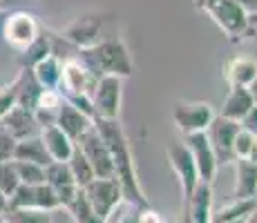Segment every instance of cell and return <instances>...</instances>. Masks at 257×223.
I'll list each match as a JSON object with an SVG mask.
<instances>
[{
	"mask_svg": "<svg viewBox=\"0 0 257 223\" xmlns=\"http://www.w3.org/2000/svg\"><path fill=\"white\" fill-rule=\"evenodd\" d=\"M94 127H96V132L103 136V141H105L107 150H110V154H112L114 178L121 183L125 201L135 203V205H139V207L150 205L146 192H143V187H141V181H139V172H137L130 138H127L125 130H123L121 121H118V118H94Z\"/></svg>",
	"mask_w": 257,
	"mask_h": 223,
	"instance_id": "6da1fadb",
	"label": "cell"
},
{
	"mask_svg": "<svg viewBox=\"0 0 257 223\" xmlns=\"http://www.w3.org/2000/svg\"><path fill=\"white\" fill-rule=\"evenodd\" d=\"M192 5L219 27L228 43L239 45L255 38L257 16L248 14L237 0H192Z\"/></svg>",
	"mask_w": 257,
	"mask_h": 223,
	"instance_id": "7a4b0ae2",
	"label": "cell"
},
{
	"mask_svg": "<svg viewBox=\"0 0 257 223\" xmlns=\"http://www.w3.org/2000/svg\"><path fill=\"white\" fill-rule=\"evenodd\" d=\"M76 58L83 63L96 78L101 76H118L130 78L135 72L130 49L121 36H103L94 47L78 49Z\"/></svg>",
	"mask_w": 257,
	"mask_h": 223,
	"instance_id": "3957f363",
	"label": "cell"
},
{
	"mask_svg": "<svg viewBox=\"0 0 257 223\" xmlns=\"http://www.w3.org/2000/svg\"><path fill=\"white\" fill-rule=\"evenodd\" d=\"M43 27L36 21V16L23 9H14L5 16L3 25H0V36H3L5 45L14 49L16 54L25 52L38 36H41Z\"/></svg>",
	"mask_w": 257,
	"mask_h": 223,
	"instance_id": "277c9868",
	"label": "cell"
},
{
	"mask_svg": "<svg viewBox=\"0 0 257 223\" xmlns=\"http://www.w3.org/2000/svg\"><path fill=\"white\" fill-rule=\"evenodd\" d=\"M212 118H215V110L206 101H179L172 107V123L184 136L206 132Z\"/></svg>",
	"mask_w": 257,
	"mask_h": 223,
	"instance_id": "5b68a950",
	"label": "cell"
},
{
	"mask_svg": "<svg viewBox=\"0 0 257 223\" xmlns=\"http://www.w3.org/2000/svg\"><path fill=\"white\" fill-rule=\"evenodd\" d=\"M83 194H85L87 203L94 207V212H96L101 219H107V216L112 214V210L125 201L121 183H118L114 176L94 178L92 183H87V185L83 187Z\"/></svg>",
	"mask_w": 257,
	"mask_h": 223,
	"instance_id": "8992f818",
	"label": "cell"
},
{
	"mask_svg": "<svg viewBox=\"0 0 257 223\" xmlns=\"http://www.w3.org/2000/svg\"><path fill=\"white\" fill-rule=\"evenodd\" d=\"M105 23H107V18L103 14H85V16H78L72 23H67L58 34L67 43H72L74 47L87 49V47H94L103 38Z\"/></svg>",
	"mask_w": 257,
	"mask_h": 223,
	"instance_id": "52a82bcc",
	"label": "cell"
},
{
	"mask_svg": "<svg viewBox=\"0 0 257 223\" xmlns=\"http://www.w3.org/2000/svg\"><path fill=\"white\" fill-rule=\"evenodd\" d=\"M123 103V78L101 76L92 92L94 118H118Z\"/></svg>",
	"mask_w": 257,
	"mask_h": 223,
	"instance_id": "ba28073f",
	"label": "cell"
},
{
	"mask_svg": "<svg viewBox=\"0 0 257 223\" xmlns=\"http://www.w3.org/2000/svg\"><path fill=\"white\" fill-rule=\"evenodd\" d=\"M76 145H78V150L85 154L87 161H90V165H92L96 178H112V176H114V163H112V154H110V150H107L103 136L96 132V127H94V121H92L90 130H87L76 141Z\"/></svg>",
	"mask_w": 257,
	"mask_h": 223,
	"instance_id": "9c48e42d",
	"label": "cell"
},
{
	"mask_svg": "<svg viewBox=\"0 0 257 223\" xmlns=\"http://www.w3.org/2000/svg\"><path fill=\"white\" fill-rule=\"evenodd\" d=\"M184 145L188 147V152H190L192 161H195V165H197L199 181L212 185V181L217 178V172H219V161H217L215 150H212L206 132L188 134V136H184Z\"/></svg>",
	"mask_w": 257,
	"mask_h": 223,
	"instance_id": "30bf717a",
	"label": "cell"
},
{
	"mask_svg": "<svg viewBox=\"0 0 257 223\" xmlns=\"http://www.w3.org/2000/svg\"><path fill=\"white\" fill-rule=\"evenodd\" d=\"M98 78L83 65L78 58H70L63 61V76H61V87L58 92L63 94V98L72 96H92L94 87H96Z\"/></svg>",
	"mask_w": 257,
	"mask_h": 223,
	"instance_id": "8fae6325",
	"label": "cell"
},
{
	"mask_svg": "<svg viewBox=\"0 0 257 223\" xmlns=\"http://www.w3.org/2000/svg\"><path fill=\"white\" fill-rule=\"evenodd\" d=\"M166 154H168V163H170L172 172H175L177 181H179V185H181V196H184V203H186L188 196L192 194V190L197 187V183H199L197 165L184 143H170Z\"/></svg>",
	"mask_w": 257,
	"mask_h": 223,
	"instance_id": "7c38bea8",
	"label": "cell"
},
{
	"mask_svg": "<svg viewBox=\"0 0 257 223\" xmlns=\"http://www.w3.org/2000/svg\"><path fill=\"white\" fill-rule=\"evenodd\" d=\"M239 123L230 121V118H224L219 114H215V118L210 121V125L206 127V136H208L212 150H215L217 161L221 163H233V143L235 136L239 132Z\"/></svg>",
	"mask_w": 257,
	"mask_h": 223,
	"instance_id": "4fadbf2b",
	"label": "cell"
},
{
	"mask_svg": "<svg viewBox=\"0 0 257 223\" xmlns=\"http://www.w3.org/2000/svg\"><path fill=\"white\" fill-rule=\"evenodd\" d=\"M221 78L228 87H250L257 81V58L248 56V54H235V56L226 58L221 65Z\"/></svg>",
	"mask_w": 257,
	"mask_h": 223,
	"instance_id": "5bb4252c",
	"label": "cell"
},
{
	"mask_svg": "<svg viewBox=\"0 0 257 223\" xmlns=\"http://www.w3.org/2000/svg\"><path fill=\"white\" fill-rule=\"evenodd\" d=\"M45 183H49V185L54 187L58 201H61V207H65L67 203H72L74 196L81 192V187L76 185V181H74V176L70 172L67 161H52L49 163L45 167Z\"/></svg>",
	"mask_w": 257,
	"mask_h": 223,
	"instance_id": "9a60e30c",
	"label": "cell"
},
{
	"mask_svg": "<svg viewBox=\"0 0 257 223\" xmlns=\"http://www.w3.org/2000/svg\"><path fill=\"white\" fill-rule=\"evenodd\" d=\"M212 201H215V196H212V185L199 181L197 187L192 190V194L188 196V201L184 203V214L181 216H186V219L192 223H210L212 212H215Z\"/></svg>",
	"mask_w": 257,
	"mask_h": 223,
	"instance_id": "2e32d148",
	"label": "cell"
},
{
	"mask_svg": "<svg viewBox=\"0 0 257 223\" xmlns=\"http://www.w3.org/2000/svg\"><path fill=\"white\" fill-rule=\"evenodd\" d=\"M255 107V98L250 87H241V85H233L228 87V94H226L224 103H221L219 116L230 118L235 123H241L244 116Z\"/></svg>",
	"mask_w": 257,
	"mask_h": 223,
	"instance_id": "e0dca14e",
	"label": "cell"
},
{
	"mask_svg": "<svg viewBox=\"0 0 257 223\" xmlns=\"http://www.w3.org/2000/svg\"><path fill=\"white\" fill-rule=\"evenodd\" d=\"M0 123H3L5 130L12 134L16 141H23V138L38 136V134H41V127H38L36 118H34V112L25 110V107H18V105H14Z\"/></svg>",
	"mask_w": 257,
	"mask_h": 223,
	"instance_id": "ac0fdd59",
	"label": "cell"
},
{
	"mask_svg": "<svg viewBox=\"0 0 257 223\" xmlns=\"http://www.w3.org/2000/svg\"><path fill=\"white\" fill-rule=\"evenodd\" d=\"M56 125L76 143L78 138L92 127V118L87 116V114H83L81 110H76L72 103H67L65 98H63L61 110H58V116H56Z\"/></svg>",
	"mask_w": 257,
	"mask_h": 223,
	"instance_id": "d6986e66",
	"label": "cell"
},
{
	"mask_svg": "<svg viewBox=\"0 0 257 223\" xmlns=\"http://www.w3.org/2000/svg\"><path fill=\"white\" fill-rule=\"evenodd\" d=\"M233 199H257V165L246 158H235Z\"/></svg>",
	"mask_w": 257,
	"mask_h": 223,
	"instance_id": "ffe728a7",
	"label": "cell"
},
{
	"mask_svg": "<svg viewBox=\"0 0 257 223\" xmlns=\"http://www.w3.org/2000/svg\"><path fill=\"white\" fill-rule=\"evenodd\" d=\"M41 138H43V145H45V150H47V154L52 161H67L70 154L74 152V145H76L58 125L43 127Z\"/></svg>",
	"mask_w": 257,
	"mask_h": 223,
	"instance_id": "44dd1931",
	"label": "cell"
},
{
	"mask_svg": "<svg viewBox=\"0 0 257 223\" xmlns=\"http://www.w3.org/2000/svg\"><path fill=\"white\" fill-rule=\"evenodd\" d=\"M14 83H16V105L34 112L38 96H41V92H43L41 83L36 81L34 72L32 69L21 67V72H18V76L14 78Z\"/></svg>",
	"mask_w": 257,
	"mask_h": 223,
	"instance_id": "7402d4cb",
	"label": "cell"
},
{
	"mask_svg": "<svg viewBox=\"0 0 257 223\" xmlns=\"http://www.w3.org/2000/svg\"><path fill=\"white\" fill-rule=\"evenodd\" d=\"M14 161H27V163H36V165L47 167L52 163L45 145H43L41 134L38 136H29L23 141H16V150H14Z\"/></svg>",
	"mask_w": 257,
	"mask_h": 223,
	"instance_id": "603a6c76",
	"label": "cell"
},
{
	"mask_svg": "<svg viewBox=\"0 0 257 223\" xmlns=\"http://www.w3.org/2000/svg\"><path fill=\"white\" fill-rule=\"evenodd\" d=\"M32 72L43 89H58L61 87V76H63V61L56 58L54 54H49L38 65L32 67Z\"/></svg>",
	"mask_w": 257,
	"mask_h": 223,
	"instance_id": "cb8c5ba5",
	"label": "cell"
},
{
	"mask_svg": "<svg viewBox=\"0 0 257 223\" xmlns=\"http://www.w3.org/2000/svg\"><path fill=\"white\" fill-rule=\"evenodd\" d=\"M257 199H233L228 205L212 212L210 223H244L246 216L255 210Z\"/></svg>",
	"mask_w": 257,
	"mask_h": 223,
	"instance_id": "d4e9b609",
	"label": "cell"
},
{
	"mask_svg": "<svg viewBox=\"0 0 257 223\" xmlns=\"http://www.w3.org/2000/svg\"><path fill=\"white\" fill-rule=\"evenodd\" d=\"M49 54H52V45H49L47 29H43L41 36H38L32 45H29L25 52L18 54V67L32 69L34 65H38V63H41L45 56H49Z\"/></svg>",
	"mask_w": 257,
	"mask_h": 223,
	"instance_id": "484cf974",
	"label": "cell"
},
{
	"mask_svg": "<svg viewBox=\"0 0 257 223\" xmlns=\"http://www.w3.org/2000/svg\"><path fill=\"white\" fill-rule=\"evenodd\" d=\"M67 165H70V172H72L74 181H76V185L81 187V190L87 185V183H92L94 178H96V174H94V170L90 165V161H87L85 154L78 150V145H74V152L70 154V158H67Z\"/></svg>",
	"mask_w": 257,
	"mask_h": 223,
	"instance_id": "4316f807",
	"label": "cell"
},
{
	"mask_svg": "<svg viewBox=\"0 0 257 223\" xmlns=\"http://www.w3.org/2000/svg\"><path fill=\"white\" fill-rule=\"evenodd\" d=\"M63 210H67V214L72 216L74 223H105V219H101V216L94 212V207L87 203L85 194H83V190L78 192V194L74 196V201L67 203Z\"/></svg>",
	"mask_w": 257,
	"mask_h": 223,
	"instance_id": "83f0119b",
	"label": "cell"
},
{
	"mask_svg": "<svg viewBox=\"0 0 257 223\" xmlns=\"http://www.w3.org/2000/svg\"><path fill=\"white\" fill-rule=\"evenodd\" d=\"M0 219L3 223H54L52 212L34 210V207H7Z\"/></svg>",
	"mask_w": 257,
	"mask_h": 223,
	"instance_id": "f1b7e54d",
	"label": "cell"
},
{
	"mask_svg": "<svg viewBox=\"0 0 257 223\" xmlns=\"http://www.w3.org/2000/svg\"><path fill=\"white\" fill-rule=\"evenodd\" d=\"M32 207L34 210H45V212H54L61 207L56 192L49 183H38L34 185V196H32Z\"/></svg>",
	"mask_w": 257,
	"mask_h": 223,
	"instance_id": "f546056e",
	"label": "cell"
},
{
	"mask_svg": "<svg viewBox=\"0 0 257 223\" xmlns=\"http://www.w3.org/2000/svg\"><path fill=\"white\" fill-rule=\"evenodd\" d=\"M18 172V178L21 183H27V185H38V183H45V167L36 165V163H27V161H14Z\"/></svg>",
	"mask_w": 257,
	"mask_h": 223,
	"instance_id": "4dcf8cb0",
	"label": "cell"
},
{
	"mask_svg": "<svg viewBox=\"0 0 257 223\" xmlns=\"http://www.w3.org/2000/svg\"><path fill=\"white\" fill-rule=\"evenodd\" d=\"M21 185V178H18V172H16V165L14 161H5L0 163V192L7 196L14 194V190Z\"/></svg>",
	"mask_w": 257,
	"mask_h": 223,
	"instance_id": "1f68e13d",
	"label": "cell"
},
{
	"mask_svg": "<svg viewBox=\"0 0 257 223\" xmlns=\"http://www.w3.org/2000/svg\"><path fill=\"white\" fill-rule=\"evenodd\" d=\"M253 141H255L253 134L248 130H244V127H239V132H237V136H235V143H233V158L248 156L250 147H253Z\"/></svg>",
	"mask_w": 257,
	"mask_h": 223,
	"instance_id": "d6a6232c",
	"label": "cell"
},
{
	"mask_svg": "<svg viewBox=\"0 0 257 223\" xmlns=\"http://www.w3.org/2000/svg\"><path fill=\"white\" fill-rule=\"evenodd\" d=\"M16 105V83H5L0 85V121L7 116V112Z\"/></svg>",
	"mask_w": 257,
	"mask_h": 223,
	"instance_id": "836d02e7",
	"label": "cell"
},
{
	"mask_svg": "<svg viewBox=\"0 0 257 223\" xmlns=\"http://www.w3.org/2000/svg\"><path fill=\"white\" fill-rule=\"evenodd\" d=\"M14 150H16V138L5 130V125L0 123V163L14 161Z\"/></svg>",
	"mask_w": 257,
	"mask_h": 223,
	"instance_id": "e575fe53",
	"label": "cell"
},
{
	"mask_svg": "<svg viewBox=\"0 0 257 223\" xmlns=\"http://www.w3.org/2000/svg\"><path fill=\"white\" fill-rule=\"evenodd\" d=\"M139 223H166V219L157 210H152L150 205H146L139 210Z\"/></svg>",
	"mask_w": 257,
	"mask_h": 223,
	"instance_id": "d590c367",
	"label": "cell"
},
{
	"mask_svg": "<svg viewBox=\"0 0 257 223\" xmlns=\"http://www.w3.org/2000/svg\"><path fill=\"white\" fill-rule=\"evenodd\" d=\"M241 127H244V130H248L250 134H253V136L257 138V105L253 107V110H250L248 114H246L244 116V121L239 123Z\"/></svg>",
	"mask_w": 257,
	"mask_h": 223,
	"instance_id": "8d00e7d4",
	"label": "cell"
},
{
	"mask_svg": "<svg viewBox=\"0 0 257 223\" xmlns=\"http://www.w3.org/2000/svg\"><path fill=\"white\" fill-rule=\"evenodd\" d=\"M27 3H34V0H0V9H16Z\"/></svg>",
	"mask_w": 257,
	"mask_h": 223,
	"instance_id": "74e56055",
	"label": "cell"
},
{
	"mask_svg": "<svg viewBox=\"0 0 257 223\" xmlns=\"http://www.w3.org/2000/svg\"><path fill=\"white\" fill-rule=\"evenodd\" d=\"M237 3H239L241 7H244L248 14H253V16H257V0H237Z\"/></svg>",
	"mask_w": 257,
	"mask_h": 223,
	"instance_id": "f35d334b",
	"label": "cell"
},
{
	"mask_svg": "<svg viewBox=\"0 0 257 223\" xmlns=\"http://www.w3.org/2000/svg\"><path fill=\"white\" fill-rule=\"evenodd\" d=\"M7 207H9V196L0 192V216H3L5 212H7Z\"/></svg>",
	"mask_w": 257,
	"mask_h": 223,
	"instance_id": "ab89813d",
	"label": "cell"
},
{
	"mask_svg": "<svg viewBox=\"0 0 257 223\" xmlns=\"http://www.w3.org/2000/svg\"><path fill=\"white\" fill-rule=\"evenodd\" d=\"M246 161H250V163H255V165H257V138L253 141V147H250V152H248V156H246Z\"/></svg>",
	"mask_w": 257,
	"mask_h": 223,
	"instance_id": "60d3db41",
	"label": "cell"
},
{
	"mask_svg": "<svg viewBox=\"0 0 257 223\" xmlns=\"http://www.w3.org/2000/svg\"><path fill=\"white\" fill-rule=\"evenodd\" d=\"M244 223H257V205H255V210L250 212L248 216H246V221H244Z\"/></svg>",
	"mask_w": 257,
	"mask_h": 223,
	"instance_id": "b9f144b4",
	"label": "cell"
},
{
	"mask_svg": "<svg viewBox=\"0 0 257 223\" xmlns=\"http://www.w3.org/2000/svg\"><path fill=\"white\" fill-rule=\"evenodd\" d=\"M250 92H253V98H255V105H257V81L250 85Z\"/></svg>",
	"mask_w": 257,
	"mask_h": 223,
	"instance_id": "7bdbcfd3",
	"label": "cell"
},
{
	"mask_svg": "<svg viewBox=\"0 0 257 223\" xmlns=\"http://www.w3.org/2000/svg\"><path fill=\"white\" fill-rule=\"evenodd\" d=\"M0 223H3V219H0Z\"/></svg>",
	"mask_w": 257,
	"mask_h": 223,
	"instance_id": "ee69618b",
	"label": "cell"
}]
</instances>
